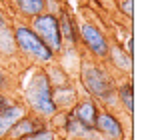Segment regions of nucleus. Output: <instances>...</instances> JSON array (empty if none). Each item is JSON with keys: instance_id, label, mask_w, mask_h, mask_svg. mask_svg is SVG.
<instances>
[{"instance_id": "9b49d317", "label": "nucleus", "mask_w": 148, "mask_h": 140, "mask_svg": "<svg viewBox=\"0 0 148 140\" xmlns=\"http://www.w3.org/2000/svg\"><path fill=\"white\" fill-rule=\"evenodd\" d=\"M58 24H60L62 38H64L72 48H76L80 44V38H78V24H76V18H72V14H70L66 8H60Z\"/></svg>"}, {"instance_id": "39448f33", "label": "nucleus", "mask_w": 148, "mask_h": 140, "mask_svg": "<svg viewBox=\"0 0 148 140\" xmlns=\"http://www.w3.org/2000/svg\"><path fill=\"white\" fill-rule=\"evenodd\" d=\"M78 38L80 42L84 44V48L98 60H108V54H110V42L108 38L100 32L98 26L86 22L78 26Z\"/></svg>"}, {"instance_id": "dca6fc26", "label": "nucleus", "mask_w": 148, "mask_h": 140, "mask_svg": "<svg viewBox=\"0 0 148 140\" xmlns=\"http://www.w3.org/2000/svg\"><path fill=\"white\" fill-rule=\"evenodd\" d=\"M18 48H16V42H14V34H12V28L6 26L0 30V52L2 54H14Z\"/></svg>"}, {"instance_id": "f257e3e1", "label": "nucleus", "mask_w": 148, "mask_h": 140, "mask_svg": "<svg viewBox=\"0 0 148 140\" xmlns=\"http://www.w3.org/2000/svg\"><path fill=\"white\" fill-rule=\"evenodd\" d=\"M24 106L36 116L48 120L58 106L52 98V84H50L46 70H34L24 84Z\"/></svg>"}, {"instance_id": "412c9836", "label": "nucleus", "mask_w": 148, "mask_h": 140, "mask_svg": "<svg viewBox=\"0 0 148 140\" xmlns=\"http://www.w3.org/2000/svg\"><path fill=\"white\" fill-rule=\"evenodd\" d=\"M6 26H8V22H6V18H4V16H2V12H0V30H2V28H6Z\"/></svg>"}, {"instance_id": "f8f14e48", "label": "nucleus", "mask_w": 148, "mask_h": 140, "mask_svg": "<svg viewBox=\"0 0 148 140\" xmlns=\"http://www.w3.org/2000/svg\"><path fill=\"white\" fill-rule=\"evenodd\" d=\"M52 98H54V104L58 106V110H70L74 102L78 100V94L70 84H64V86L52 88Z\"/></svg>"}, {"instance_id": "a211bd4d", "label": "nucleus", "mask_w": 148, "mask_h": 140, "mask_svg": "<svg viewBox=\"0 0 148 140\" xmlns=\"http://www.w3.org/2000/svg\"><path fill=\"white\" fill-rule=\"evenodd\" d=\"M120 10L126 12L128 18H132V12H134V0H120Z\"/></svg>"}, {"instance_id": "4468645a", "label": "nucleus", "mask_w": 148, "mask_h": 140, "mask_svg": "<svg viewBox=\"0 0 148 140\" xmlns=\"http://www.w3.org/2000/svg\"><path fill=\"white\" fill-rule=\"evenodd\" d=\"M108 60L112 62V66L120 72H132V54L124 52V48L120 46H110V54H108Z\"/></svg>"}, {"instance_id": "20e7f679", "label": "nucleus", "mask_w": 148, "mask_h": 140, "mask_svg": "<svg viewBox=\"0 0 148 140\" xmlns=\"http://www.w3.org/2000/svg\"><path fill=\"white\" fill-rule=\"evenodd\" d=\"M30 20H32L30 28L40 36V40H42L54 54L64 50V38H62L60 24H58V16H56V14H52V12H42V14H38V16H34V18H30Z\"/></svg>"}, {"instance_id": "f03ea898", "label": "nucleus", "mask_w": 148, "mask_h": 140, "mask_svg": "<svg viewBox=\"0 0 148 140\" xmlns=\"http://www.w3.org/2000/svg\"><path fill=\"white\" fill-rule=\"evenodd\" d=\"M80 84L86 90L88 96H92L94 100L110 104L116 100V84L114 78L108 74V70L100 66L96 62L84 60L80 66Z\"/></svg>"}, {"instance_id": "9d476101", "label": "nucleus", "mask_w": 148, "mask_h": 140, "mask_svg": "<svg viewBox=\"0 0 148 140\" xmlns=\"http://www.w3.org/2000/svg\"><path fill=\"white\" fill-rule=\"evenodd\" d=\"M26 112H28V108L22 102H10L4 110H0V140H6L8 130L12 128V124L18 118H22Z\"/></svg>"}, {"instance_id": "423d86ee", "label": "nucleus", "mask_w": 148, "mask_h": 140, "mask_svg": "<svg viewBox=\"0 0 148 140\" xmlns=\"http://www.w3.org/2000/svg\"><path fill=\"white\" fill-rule=\"evenodd\" d=\"M94 128L98 130L100 138H104V140H124L126 138L124 124L120 122V118L116 116L112 110H108V108L100 110Z\"/></svg>"}, {"instance_id": "7ed1b4c3", "label": "nucleus", "mask_w": 148, "mask_h": 140, "mask_svg": "<svg viewBox=\"0 0 148 140\" xmlns=\"http://www.w3.org/2000/svg\"><path fill=\"white\" fill-rule=\"evenodd\" d=\"M12 34H14L16 48L24 54L26 58H30L32 62H36V64H50V62L54 60V52L40 40V36H38L28 24H18V26H14Z\"/></svg>"}, {"instance_id": "f3484780", "label": "nucleus", "mask_w": 148, "mask_h": 140, "mask_svg": "<svg viewBox=\"0 0 148 140\" xmlns=\"http://www.w3.org/2000/svg\"><path fill=\"white\" fill-rule=\"evenodd\" d=\"M20 140H58V132L46 124L44 128H40V130H36V132H32V134H28Z\"/></svg>"}, {"instance_id": "1a4fd4ad", "label": "nucleus", "mask_w": 148, "mask_h": 140, "mask_svg": "<svg viewBox=\"0 0 148 140\" xmlns=\"http://www.w3.org/2000/svg\"><path fill=\"white\" fill-rule=\"evenodd\" d=\"M62 132L66 134V138H70V140H100V134L96 128L84 126L82 122H78L70 114H68L64 126H62Z\"/></svg>"}, {"instance_id": "2eb2a0df", "label": "nucleus", "mask_w": 148, "mask_h": 140, "mask_svg": "<svg viewBox=\"0 0 148 140\" xmlns=\"http://www.w3.org/2000/svg\"><path fill=\"white\" fill-rule=\"evenodd\" d=\"M116 98L124 106V110L132 116V112H134V88H132L130 80H126L120 86H116Z\"/></svg>"}, {"instance_id": "6ab92c4d", "label": "nucleus", "mask_w": 148, "mask_h": 140, "mask_svg": "<svg viewBox=\"0 0 148 140\" xmlns=\"http://www.w3.org/2000/svg\"><path fill=\"white\" fill-rule=\"evenodd\" d=\"M10 102H12V100H10V98H8L6 94L0 90V110H4V108H6V106H8Z\"/></svg>"}, {"instance_id": "ddd939ff", "label": "nucleus", "mask_w": 148, "mask_h": 140, "mask_svg": "<svg viewBox=\"0 0 148 140\" xmlns=\"http://www.w3.org/2000/svg\"><path fill=\"white\" fill-rule=\"evenodd\" d=\"M14 6L24 18H34L46 12V0H14Z\"/></svg>"}, {"instance_id": "6e6552de", "label": "nucleus", "mask_w": 148, "mask_h": 140, "mask_svg": "<svg viewBox=\"0 0 148 140\" xmlns=\"http://www.w3.org/2000/svg\"><path fill=\"white\" fill-rule=\"evenodd\" d=\"M48 122L44 120V118L36 116V114H28L26 112L22 118H18L14 124H12V128L8 130V136H6V140H20L24 138V136H28V134H32V132H36V130H40V128H44Z\"/></svg>"}, {"instance_id": "aec40b11", "label": "nucleus", "mask_w": 148, "mask_h": 140, "mask_svg": "<svg viewBox=\"0 0 148 140\" xmlns=\"http://www.w3.org/2000/svg\"><path fill=\"white\" fill-rule=\"evenodd\" d=\"M8 86V80H6V74H4V70L0 68V90H4Z\"/></svg>"}, {"instance_id": "0eeeda50", "label": "nucleus", "mask_w": 148, "mask_h": 140, "mask_svg": "<svg viewBox=\"0 0 148 140\" xmlns=\"http://www.w3.org/2000/svg\"><path fill=\"white\" fill-rule=\"evenodd\" d=\"M68 114L72 118H76L78 122H82L84 126H92L96 124V118L100 114V104L98 100H94L92 96H86V98H80L74 102V106L68 110Z\"/></svg>"}]
</instances>
